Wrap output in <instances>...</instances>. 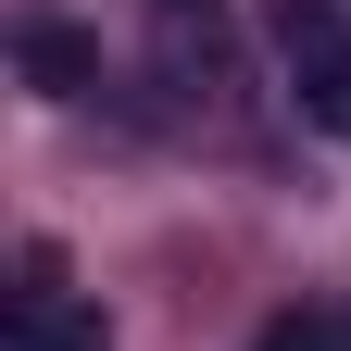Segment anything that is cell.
<instances>
[{
	"label": "cell",
	"instance_id": "1",
	"mask_svg": "<svg viewBox=\"0 0 351 351\" xmlns=\"http://www.w3.org/2000/svg\"><path fill=\"white\" fill-rule=\"evenodd\" d=\"M263 38H276V75H289L301 125L351 138V13L339 0H263Z\"/></svg>",
	"mask_w": 351,
	"mask_h": 351
},
{
	"label": "cell",
	"instance_id": "4",
	"mask_svg": "<svg viewBox=\"0 0 351 351\" xmlns=\"http://www.w3.org/2000/svg\"><path fill=\"white\" fill-rule=\"evenodd\" d=\"M151 25H163V63L176 75H226V25H213V0H151Z\"/></svg>",
	"mask_w": 351,
	"mask_h": 351
},
{
	"label": "cell",
	"instance_id": "2",
	"mask_svg": "<svg viewBox=\"0 0 351 351\" xmlns=\"http://www.w3.org/2000/svg\"><path fill=\"white\" fill-rule=\"evenodd\" d=\"M0 351H113V314L63 289L51 251H25V289L0 301Z\"/></svg>",
	"mask_w": 351,
	"mask_h": 351
},
{
	"label": "cell",
	"instance_id": "3",
	"mask_svg": "<svg viewBox=\"0 0 351 351\" xmlns=\"http://www.w3.org/2000/svg\"><path fill=\"white\" fill-rule=\"evenodd\" d=\"M13 63L38 75V101H75V88H101V51H88L75 25H51V13H38V25H13Z\"/></svg>",
	"mask_w": 351,
	"mask_h": 351
},
{
	"label": "cell",
	"instance_id": "5",
	"mask_svg": "<svg viewBox=\"0 0 351 351\" xmlns=\"http://www.w3.org/2000/svg\"><path fill=\"white\" fill-rule=\"evenodd\" d=\"M251 351H351V326H339V314H263Z\"/></svg>",
	"mask_w": 351,
	"mask_h": 351
}]
</instances>
